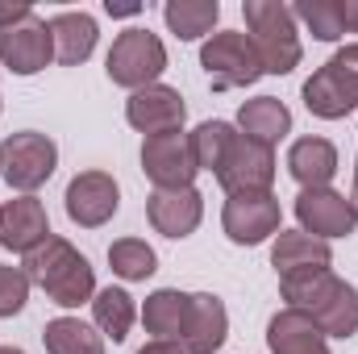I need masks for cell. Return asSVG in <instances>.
<instances>
[{"label": "cell", "mask_w": 358, "mask_h": 354, "mask_svg": "<svg viewBox=\"0 0 358 354\" xmlns=\"http://www.w3.org/2000/svg\"><path fill=\"white\" fill-rule=\"evenodd\" d=\"M279 292H283L287 309L304 313L325 338H355L358 334V288L338 279L329 267L283 275Z\"/></svg>", "instance_id": "cell-1"}, {"label": "cell", "mask_w": 358, "mask_h": 354, "mask_svg": "<svg viewBox=\"0 0 358 354\" xmlns=\"http://www.w3.org/2000/svg\"><path fill=\"white\" fill-rule=\"evenodd\" d=\"M21 271L29 275V283H38L59 309H80L96 296V275L92 263L67 242V238H46L38 250L25 255Z\"/></svg>", "instance_id": "cell-2"}, {"label": "cell", "mask_w": 358, "mask_h": 354, "mask_svg": "<svg viewBox=\"0 0 358 354\" xmlns=\"http://www.w3.org/2000/svg\"><path fill=\"white\" fill-rule=\"evenodd\" d=\"M242 13H246V29H250L255 50H259L263 76H287V71H296L304 46H300L292 8L279 4V0H246Z\"/></svg>", "instance_id": "cell-3"}, {"label": "cell", "mask_w": 358, "mask_h": 354, "mask_svg": "<svg viewBox=\"0 0 358 354\" xmlns=\"http://www.w3.org/2000/svg\"><path fill=\"white\" fill-rule=\"evenodd\" d=\"M304 104L321 121H342L358 108V42L342 46L313 80L304 84Z\"/></svg>", "instance_id": "cell-4"}, {"label": "cell", "mask_w": 358, "mask_h": 354, "mask_svg": "<svg viewBox=\"0 0 358 354\" xmlns=\"http://www.w3.org/2000/svg\"><path fill=\"white\" fill-rule=\"evenodd\" d=\"M104 71L117 88L142 92L167 71V46L150 29H125V34H117L113 50L104 59Z\"/></svg>", "instance_id": "cell-5"}, {"label": "cell", "mask_w": 358, "mask_h": 354, "mask_svg": "<svg viewBox=\"0 0 358 354\" xmlns=\"http://www.w3.org/2000/svg\"><path fill=\"white\" fill-rule=\"evenodd\" d=\"M200 67H204L208 84L217 92L250 88V84H259V76H263L259 50H255L250 34H242V29H221V34H213V38L200 46Z\"/></svg>", "instance_id": "cell-6"}, {"label": "cell", "mask_w": 358, "mask_h": 354, "mask_svg": "<svg viewBox=\"0 0 358 354\" xmlns=\"http://www.w3.org/2000/svg\"><path fill=\"white\" fill-rule=\"evenodd\" d=\"M55 167H59V146L46 134H38V129L8 134L0 142V176L21 196H34L46 179L55 176Z\"/></svg>", "instance_id": "cell-7"}, {"label": "cell", "mask_w": 358, "mask_h": 354, "mask_svg": "<svg viewBox=\"0 0 358 354\" xmlns=\"http://www.w3.org/2000/svg\"><path fill=\"white\" fill-rule=\"evenodd\" d=\"M55 59V38H50V21H42L38 13H29L25 21L0 29V63L13 76H38L46 71Z\"/></svg>", "instance_id": "cell-8"}, {"label": "cell", "mask_w": 358, "mask_h": 354, "mask_svg": "<svg viewBox=\"0 0 358 354\" xmlns=\"http://www.w3.org/2000/svg\"><path fill=\"white\" fill-rule=\"evenodd\" d=\"M296 221H300L304 234L329 242V238L355 234L358 208H355V200H346V196L334 192V187H304V192L296 196Z\"/></svg>", "instance_id": "cell-9"}, {"label": "cell", "mask_w": 358, "mask_h": 354, "mask_svg": "<svg viewBox=\"0 0 358 354\" xmlns=\"http://www.w3.org/2000/svg\"><path fill=\"white\" fill-rule=\"evenodd\" d=\"M142 171L155 187H192V179L200 176L196 155H192V138L176 129V134H155L142 146Z\"/></svg>", "instance_id": "cell-10"}, {"label": "cell", "mask_w": 358, "mask_h": 354, "mask_svg": "<svg viewBox=\"0 0 358 354\" xmlns=\"http://www.w3.org/2000/svg\"><path fill=\"white\" fill-rule=\"evenodd\" d=\"M221 225L234 246H259L271 234H279V200L271 192H238L225 200Z\"/></svg>", "instance_id": "cell-11"}, {"label": "cell", "mask_w": 358, "mask_h": 354, "mask_svg": "<svg viewBox=\"0 0 358 354\" xmlns=\"http://www.w3.org/2000/svg\"><path fill=\"white\" fill-rule=\"evenodd\" d=\"M217 183L229 196H238V192H271V183H275V150L263 146V142H250L246 134H238L225 163L217 167Z\"/></svg>", "instance_id": "cell-12"}, {"label": "cell", "mask_w": 358, "mask_h": 354, "mask_svg": "<svg viewBox=\"0 0 358 354\" xmlns=\"http://www.w3.org/2000/svg\"><path fill=\"white\" fill-rule=\"evenodd\" d=\"M67 217L84 229H100L104 221H113L117 204H121V187L108 171H80L67 183Z\"/></svg>", "instance_id": "cell-13"}, {"label": "cell", "mask_w": 358, "mask_h": 354, "mask_svg": "<svg viewBox=\"0 0 358 354\" xmlns=\"http://www.w3.org/2000/svg\"><path fill=\"white\" fill-rule=\"evenodd\" d=\"M183 117H187V104H183V96H179L176 88H167V84H150V88L134 92V96L125 100V121H129L138 134H146V138L183 129Z\"/></svg>", "instance_id": "cell-14"}, {"label": "cell", "mask_w": 358, "mask_h": 354, "mask_svg": "<svg viewBox=\"0 0 358 354\" xmlns=\"http://www.w3.org/2000/svg\"><path fill=\"white\" fill-rule=\"evenodd\" d=\"M146 217H150V225L163 234V238H187V234H196V225H200V217H204V196L196 192V187H155L150 192V200H146Z\"/></svg>", "instance_id": "cell-15"}, {"label": "cell", "mask_w": 358, "mask_h": 354, "mask_svg": "<svg viewBox=\"0 0 358 354\" xmlns=\"http://www.w3.org/2000/svg\"><path fill=\"white\" fill-rule=\"evenodd\" d=\"M225 334H229V313H225L221 296L196 292L192 304H187V321H183L179 346L187 354H217L225 346Z\"/></svg>", "instance_id": "cell-16"}, {"label": "cell", "mask_w": 358, "mask_h": 354, "mask_svg": "<svg viewBox=\"0 0 358 354\" xmlns=\"http://www.w3.org/2000/svg\"><path fill=\"white\" fill-rule=\"evenodd\" d=\"M50 238V221L38 196H17L0 213V246L13 255H29Z\"/></svg>", "instance_id": "cell-17"}, {"label": "cell", "mask_w": 358, "mask_h": 354, "mask_svg": "<svg viewBox=\"0 0 358 354\" xmlns=\"http://www.w3.org/2000/svg\"><path fill=\"white\" fill-rule=\"evenodd\" d=\"M334 263V250L329 242L304 234V229H279L275 246H271V267L283 275H296V271H313V267H329Z\"/></svg>", "instance_id": "cell-18"}, {"label": "cell", "mask_w": 358, "mask_h": 354, "mask_svg": "<svg viewBox=\"0 0 358 354\" xmlns=\"http://www.w3.org/2000/svg\"><path fill=\"white\" fill-rule=\"evenodd\" d=\"M287 171L300 187H329L338 176V146L329 138H300L287 150Z\"/></svg>", "instance_id": "cell-19"}, {"label": "cell", "mask_w": 358, "mask_h": 354, "mask_svg": "<svg viewBox=\"0 0 358 354\" xmlns=\"http://www.w3.org/2000/svg\"><path fill=\"white\" fill-rule=\"evenodd\" d=\"M267 346L271 354H329L325 334L296 309H283L275 313L267 325Z\"/></svg>", "instance_id": "cell-20"}, {"label": "cell", "mask_w": 358, "mask_h": 354, "mask_svg": "<svg viewBox=\"0 0 358 354\" xmlns=\"http://www.w3.org/2000/svg\"><path fill=\"white\" fill-rule=\"evenodd\" d=\"M50 38H55V59L63 67H80L88 63L96 50V17L92 13H59L50 17Z\"/></svg>", "instance_id": "cell-21"}, {"label": "cell", "mask_w": 358, "mask_h": 354, "mask_svg": "<svg viewBox=\"0 0 358 354\" xmlns=\"http://www.w3.org/2000/svg\"><path fill=\"white\" fill-rule=\"evenodd\" d=\"M238 125L250 142H263V146L275 150V142L292 134V108L275 96H255L238 108Z\"/></svg>", "instance_id": "cell-22"}, {"label": "cell", "mask_w": 358, "mask_h": 354, "mask_svg": "<svg viewBox=\"0 0 358 354\" xmlns=\"http://www.w3.org/2000/svg\"><path fill=\"white\" fill-rule=\"evenodd\" d=\"M187 304H192V296L179 292V288H159V292H150V296H146V309H142L146 334L167 338V342H179L183 321H187Z\"/></svg>", "instance_id": "cell-23"}, {"label": "cell", "mask_w": 358, "mask_h": 354, "mask_svg": "<svg viewBox=\"0 0 358 354\" xmlns=\"http://www.w3.org/2000/svg\"><path fill=\"white\" fill-rule=\"evenodd\" d=\"M92 317H96V330H100L104 338L125 342L129 330H134L138 309H134V296H129L125 288H100V292L92 296Z\"/></svg>", "instance_id": "cell-24"}, {"label": "cell", "mask_w": 358, "mask_h": 354, "mask_svg": "<svg viewBox=\"0 0 358 354\" xmlns=\"http://www.w3.org/2000/svg\"><path fill=\"white\" fill-rule=\"evenodd\" d=\"M217 17H221L217 0H167V8H163V21L179 42H196V38L213 34Z\"/></svg>", "instance_id": "cell-25"}, {"label": "cell", "mask_w": 358, "mask_h": 354, "mask_svg": "<svg viewBox=\"0 0 358 354\" xmlns=\"http://www.w3.org/2000/svg\"><path fill=\"white\" fill-rule=\"evenodd\" d=\"M46 354H104V338L80 317H55L42 330Z\"/></svg>", "instance_id": "cell-26"}, {"label": "cell", "mask_w": 358, "mask_h": 354, "mask_svg": "<svg viewBox=\"0 0 358 354\" xmlns=\"http://www.w3.org/2000/svg\"><path fill=\"white\" fill-rule=\"evenodd\" d=\"M187 138H192V155H196V167L217 176V167L225 163V155H229V146H234L238 129H234L229 121H204V125H196Z\"/></svg>", "instance_id": "cell-27"}, {"label": "cell", "mask_w": 358, "mask_h": 354, "mask_svg": "<svg viewBox=\"0 0 358 354\" xmlns=\"http://www.w3.org/2000/svg\"><path fill=\"white\" fill-rule=\"evenodd\" d=\"M108 267H113V275L138 283V279H150L159 271V255L142 238H121V242L108 246Z\"/></svg>", "instance_id": "cell-28"}, {"label": "cell", "mask_w": 358, "mask_h": 354, "mask_svg": "<svg viewBox=\"0 0 358 354\" xmlns=\"http://www.w3.org/2000/svg\"><path fill=\"white\" fill-rule=\"evenodd\" d=\"M292 17L304 21L317 42H338V38L346 34V29H342L338 0H300V4H292Z\"/></svg>", "instance_id": "cell-29"}, {"label": "cell", "mask_w": 358, "mask_h": 354, "mask_svg": "<svg viewBox=\"0 0 358 354\" xmlns=\"http://www.w3.org/2000/svg\"><path fill=\"white\" fill-rule=\"evenodd\" d=\"M29 300V275L21 267H0V317H17Z\"/></svg>", "instance_id": "cell-30"}, {"label": "cell", "mask_w": 358, "mask_h": 354, "mask_svg": "<svg viewBox=\"0 0 358 354\" xmlns=\"http://www.w3.org/2000/svg\"><path fill=\"white\" fill-rule=\"evenodd\" d=\"M34 8H29V0H8V4H0V29H8V25H17V21H25Z\"/></svg>", "instance_id": "cell-31"}, {"label": "cell", "mask_w": 358, "mask_h": 354, "mask_svg": "<svg viewBox=\"0 0 358 354\" xmlns=\"http://www.w3.org/2000/svg\"><path fill=\"white\" fill-rule=\"evenodd\" d=\"M338 13H342V29L358 34V0H338Z\"/></svg>", "instance_id": "cell-32"}, {"label": "cell", "mask_w": 358, "mask_h": 354, "mask_svg": "<svg viewBox=\"0 0 358 354\" xmlns=\"http://www.w3.org/2000/svg\"><path fill=\"white\" fill-rule=\"evenodd\" d=\"M138 354H187V351H183L179 342H167V338H155V342H146V346H142Z\"/></svg>", "instance_id": "cell-33"}, {"label": "cell", "mask_w": 358, "mask_h": 354, "mask_svg": "<svg viewBox=\"0 0 358 354\" xmlns=\"http://www.w3.org/2000/svg\"><path fill=\"white\" fill-rule=\"evenodd\" d=\"M104 8H108L113 17H134V13H138V4H113V0H108Z\"/></svg>", "instance_id": "cell-34"}, {"label": "cell", "mask_w": 358, "mask_h": 354, "mask_svg": "<svg viewBox=\"0 0 358 354\" xmlns=\"http://www.w3.org/2000/svg\"><path fill=\"white\" fill-rule=\"evenodd\" d=\"M350 200H355V208H358V163H355V196Z\"/></svg>", "instance_id": "cell-35"}, {"label": "cell", "mask_w": 358, "mask_h": 354, "mask_svg": "<svg viewBox=\"0 0 358 354\" xmlns=\"http://www.w3.org/2000/svg\"><path fill=\"white\" fill-rule=\"evenodd\" d=\"M0 354H25V351H17V346H0Z\"/></svg>", "instance_id": "cell-36"}, {"label": "cell", "mask_w": 358, "mask_h": 354, "mask_svg": "<svg viewBox=\"0 0 358 354\" xmlns=\"http://www.w3.org/2000/svg\"><path fill=\"white\" fill-rule=\"evenodd\" d=\"M0 213H4V204H0Z\"/></svg>", "instance_id": "cell-37"}]
</instances>
